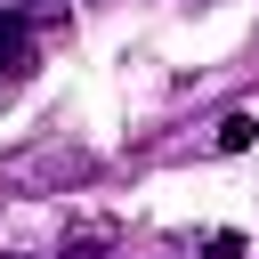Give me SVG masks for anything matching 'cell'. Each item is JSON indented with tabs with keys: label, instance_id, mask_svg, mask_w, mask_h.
Wrapping results in <instances>:
<instances>
[{
	"label": "cell",
	"instance_id": "obj_2",
	"mask_svg": "<svg viewBox=\"0 0 259 259\" xmlns=\"http://www.w3.org/2000/svg\"><path fill=\"white\" fill-rule=\"evenodd\" d=\"M251 138H259V121H251V113H227V121H219V154H243Z\"/></svg>",
	"mask_w": 259,
	"mask_h": 259
},
{
	"label": "cell",
	"instance_id": "obj_5",
	"mask_svg": "<svg viewBox=\"0 0 259 259\" xmlns=\"http://www.w3.org/2000/svg\"><path fill=\"white\" fill-rule=\"evenodd\" d=\"M65 259H105V235H89V243H65Z\"/></svg>",
	"mask_w": 259,
	"mask_h": 259
},
{
	"label": "cell",
	"instance_id": "obj_4",
	"mask_svg": "<svg viewBox=\"0 0 259 259\" xmlns=\"http://www.w3.org/2000/svg\"><path fill=\"white\" fill-rule=\"evenodd\" d=\"M202 259H243V235H210V251Z\"/></svg>",
	"mask_w": 259,
	"mask_h": 259
},
{
	"label": "cell",
	"instance_id": "obj_1",
	"mask_svg": "<svg viewBox=\"0 0 259 259\" xmlns=\"http://www.w3.org/2000/svg\"><path fill=\"white\" fill-rule=\"evenodd\" d=\"M0 73H8V81L32 73V24H24L16 8H0Z\"/></svg>",
	"mask_w": 259,
	"mask_h": 259
},
{
	"label": "cell",
	"instance_id": "obj_3",
	"mask_svg": "<svg viewBox=\"0 0 259 259\" xmlns=\"http://www.w3.org/2000/svg\"><path fill=\"white\" fill-rule=\"evenodd\" d=\"M16 16H24V24H32V32H57V24H65V16H73V8H65V0H24V8H16Z\"/></svg>",
	"mask_w": 259,
	"mask_h": 259
}]
</instances>
